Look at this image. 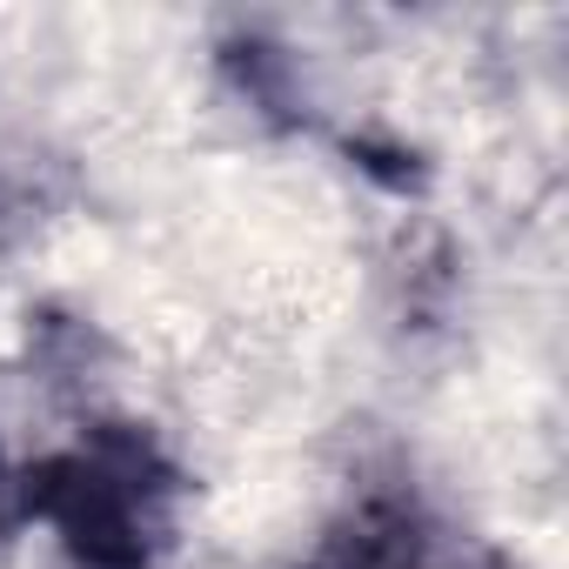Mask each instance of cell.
I'll list each match as a JSON object with an SVG mask.
<instances>
[{
  "label": "cell",
  "mask_w": 569,
  "mask_h": 569,
  "mask_svg": "<svg viewBox=\"0 0 569 569\" xmlns=\"http://www.w3.org/2000/svg\"><path fill=\"white\" fill-rule=\"evenodd\" d=\"M181 469L134 422H101L21 476V516H41L81 569H154L174 542Z\"/></svg>",
  "instance_id": "cell-1"
},
{
  "label": "cell",
  "mask_w": 569,
  "mask_h": 569,
  "mask_svg": "<svg viewBox=\"0 0 569 569\" xmlns=\"http://www.w3.org/2000/svg\"><path fill=\"white\" fill-rule=\"evenodd\" d=\"M21 522V476L8 469V456H0V536H8Z\"/></svg>",
  "instance_id": "cell-3"
},
{
  "label": "cell",
  "mask_w": 569,
  "mask_h": 569,
  "mask_svg": "<svg viewBox=\"0 0 569 569\" xmlns=\"http://www.w3.org/2000/svg\"><path fill=\"white\" fill-rule=\"evenodd\" d=\"M309 569H489L456 536L422 522L416 509H362L349 529L329 536V549Z\"/></svg>",
  "instance_id": "cell-2"
}]
</instances>
